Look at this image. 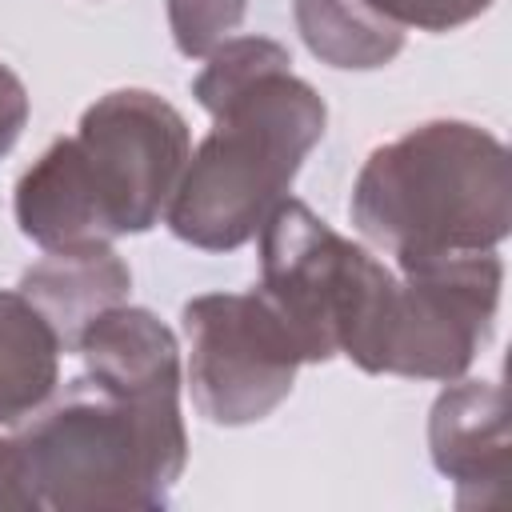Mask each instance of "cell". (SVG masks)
<instances>
[{
    "label": "cell",
    "instance_id": "obj_13",
    "mask_svg": "<svg viewBox=\"0 0 512 512\" xmlns=\"http://www.w3.org/2000/svg\"><path fill=\"white\" fill-rule=\"evenodd\" d=\"M168 4V32L180 56L204 60L220 48L244 20L248 0H164Z\"/></svg>",
    "mask_w": 512,
    "mask_h": 512
},
{
    "label": "cell",
    "instance_id": "obj_14",
    "mask_svg": "<svg viewBox=\"0 0 512 512\" xmlns=\"http://www.w3.org/2000/svg\"><path fill=\"white\" fill-rule=\"evenodd\" d=\"M368 4L396 28H420V32H456L492 8V0H368Z\"/></svg>",
    "mask_w": 512,
    "mask_h": 512
},
{
    "label": "cell",
    "instance_id": "obj_9",
    "mask_svg": "<svg viewBox=\"0 0 512 512\" xmlns=\"http://www.w3.org/2000/svg\"><path fill=\"white\" fill-rule=\"evenodd\" d=\"M76 352L84 376L108 392L152 408H180V344L156 312L116 304L80 332Z\"/></svg>",
    "mask_w": 512,
    "mask_h": 512
},
{
    "label": "cell",
    "instance_id": "obj_2",
    "mask_svg": "<svg viewBox=\"0 0 512 512\" xmlns=\"http://www.w3.org/2000/svg\"><path fill=\"white\" fill-rule=\"evenodd\" d=\"M356 232L396 264L492 252L512 232V160L468 120H424L376 144L348 196Z\"/></svg>",
    "mask_w": 512,
    "mask_h": 512
},
{
    "label": "cell",
    "instance_id": "obj_1",
    "mask_svg": "<svg viewBox=\"0 0 512 512\" xmlns=\"http://www.w3.org/2000/svg\"><path fill=\"white\" fill-rule=\"evenodd\" d=\"M192 96L212 132L188 152L164 224L200 252H236L288 200L304 156L324 140L328 108L268 36H228L212 48Z\"/></svg>",
    "mask_w": 512,
    "mask_h": 512
},
{
    "label": "cell",
    "instance_id": "obj_16",
    "mask_svg": "<svg viewBox=\"0 0 512 512\" xmlns=\"http://www.w3.org/2000/svg\"><path fill=\"white\" fill-rule=\"evenodd\" d=\"M0 508H20V476H16V440L0 432Z\"/></svg>",
    "mask_w": 512,
    "mask_h": 512
},
{
    "label": "cell",
    "instance_id": "obj_10",
    "mask_svg": "<svg viewBox=\"0 0 512 512\" xmlns=\"http://www.w3.org/2000/svg\"><path fill=\"white\" fill-rule=\"evenodd\" d=\"M16 288L48 316L64 352H76L80 332L100 312L128 300L132 272L112 244H80L44 252V260H36Z\"/></svg>",
    "mask_w": 512,
    "mask_h": 512
},
{
    "label": "cell",
    "instance_id": "obj_6",
    "mask_svg": "<svg viewBox=\"0 0 512 512\" xmlns=\"http://www.w3.org/2000/svg\"><path fill=\"white\" fill-rule=\"evenodd\" d=\"M180 324L192 404L208 424L244 428L288 400L304 352L260 288L192 296Z\"/></svg>",
    "mask_w": 512,
    "mask_h": 512
},
{
    "label": "cell",
    "instance_id": "obj_12",
    "mask_svg": "<svg viewBox=\"0 0 512 512\" xmlns=\"http://www.w3.org/2000/svg\"><path fill=\"white\" fill-rule=\"evenodd\" d=\"M292 20L304 48L328 68L372 72L404 48V28L384 20L368 0H292Z\"/></svg>",
    "mask_w": 512,
    "mask_h": 512
},
{
    "label": "cell",
    "instance_id": "obj_5",
    "mask_svg": "<svg viewBox=\"0 0 512 512\" xmlns=\"http://www.w3.org/2000/svg\"><path fill=\"white\" fill-rule=\"evenodd\" d=\"M60 144L108 244L160 224L192 152L188 120L148 88L104 92Z\"/></svg>",
    "mask_w": 512,
    "mask_h": 512
},
{
    "label": "cell",
    "instance_id": "obj_8",
    "mask_svg": "<svg viewBox=\"0 0 512 512\" xmlns=\"http://www.w3.org/2000/svg\"><path fill=\"white\" fill-rule=\"evenodd\" d=\"M432 468L452 484L456 508H488L508 488V404L496 380H448L428 412Z\"/></svg>",
    "mask_w": 512,
    "mask_h": 512
},
{
    "label": "cell",
    "instance_id": "obj_4",
    "mask_svg": "<svg viewBox=\"0 0 512 512\" xmlns=\"http://www.w3.org/2000/svg\"><path fill=\"white\" fill-rule=\"evenodd\" d=\"M260 292L292 328L304 364L348 356L372 372L396 272L340 236L304 200H280L260 228Z\"/></svg>",
    "mask_w": 512,
    "mask_h": 512
},
{
    "label": "cell",
    "instance_id": "obj_11",
    "mask_svg": "<svg viewBox=\"0 0 512 512\" xmlns=\"http://www.w3.org/2000/svg\"><path fill=\"white\" fill-rule=\"evenodd\" d=\"M60 356L48 316L20 288H0V428H20L56 396Z\"/></svg>",
    "mask_w": 512,
    "mask_h": 512
},
{
    "label": "cell",
    "instance_id": "obj_3",
    "mask_svg": "<svg viewBox=\"0 0 512 512\" xmlns=\"http://www.w3.org/2000/svg\"><path fill=\"white\" fill-rule=\"evenodd\" d=\"M16 440L20 508H164L188 464L180 408L124 400L92 376L72 380L24 420Z\"/></svg>",
    "mask_w": 512,
    "mask_h": 512
},
{
    "label": "cell",
    "instance_id": "obj_15",
    "mask_svg": "<svg viewBox=\"0 0 512 512\" xmlns=\"http://www.w3.org/2000/svg\"><path fill=\"white\" fill-rule=\"evenodd\" d=\"M28 112H32V100H28L24 80L0 60V160L16 148V140L28 124Z\"/></svg>",
    "mask_w": 512,
    "mask_h": 512
},
{
    "label": "cell",
    "instance_id": "obj_7",
    "mask_svg": "<svg viewBox=\"0 0 512 512\" xmlns=\"http://www.w3.org/2000/svg\"><path fill=\"white\" fill-rule=\"evenodd\" d=\"M396 296L376 348L372 376L460 380L492 336L504 288V260L456 252L396 264Z\"/></svg>",
    "mask_w": 512,
    "mask_h": 512
}]
</instances>
